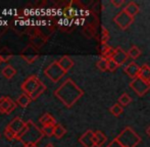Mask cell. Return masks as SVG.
Returning <instances> with one entry per match:
<instances>
[{"label": "cell", "mask_w": 150, "mask_h": 147, "mask_svg": "<svg viewBox=\"0 0 150 147\" xmlns=\"http://www.w3.org/2000/svg\"><path fill=\"white\" fill-rule=\"evenodd\" d=\"M42 132H43L44 136L51 137L54 134V126H43L42 127Z\"/></svg>", "instance_id": "cell-31"}, {"label": "cell", "mask_w": 150, "mask_h": 147, "mask_svg": "<svg viewBox=\"0 0 150 147\" xmlns=\"http://www.w3.org/2000/svg\"><path fill=\"white\" fill-rule=\"evenodd\" d=\"M107 138L104 134L101 131H96L94 132V142H95V146L96 147H101L105 144Z\"/></svg>", "instance_id": "cell-17"}, {"label": "cell", "mask_w": 150, "mask_h": 147, "mask_svg": "<svg viewBox=\"0 0 150 147\" xmlns=\"http://www.w3.org/2000/svg\"><path fill=\"white\" fill-rule=\"evenodd\" d=\"M31 101H32V99L30 96L26 93H23L22 95L18 96V100H16V104H18L21 107H27V106L31 103Z\"/></svg>", "instance_id": "cell-20"}, {"label": "cell", "mask_w": 150, "mask_h": 147, "mask_svg": "<svg viewBox=\"0 0 150 147\" xmlns=\"http://www.w3.org/2000/svg\"><path fill=\"white\" fill-rule=\"evenodd\" d=\"M45 147H55V146H54V145H53V144H52V143H48L47 145H46Z\"/></svg>", "instance_id": "cell-37"}, {"label": "cell", "mask_w": 150, "mask_h": 147, "mask_svg": "<svg viewBox=\"0 0 150 147\" xmlns=\"http://www.w3.org/2000/svg\"><path fill=\"white\" fill-rule=\"evenodd\" d=\"M44 43H45V38L42 36L41 34H39V33L35 37L32 38V45L35 48H40Z\"/></svg>", "instance_id": "cell-22"}, {"label": "cell", "mask_w": 150, "mask_h": 147, "mask_svg": "<svg viewBox=\"0 0 150 147\" xmlns=\"http://www.w3.org/2000/svg\"><path fill=\"white\" fill-rule=\"evenodd\" d=\"M26 124H27V122H24L20 117H16L8 124L7 127H9L12 131H14L16 134H18L25 127H26Z\"/></svg>", "instance_id": "cell-13"}, {"label": "cell", "mask_w": 150, "mask_h": 147, "mask_svg": "<svg viewBox=\"0 0 150 147\" xmlns=\"http://www.w3.org/2000/svg\"><path fill=\"white\" fill-rule=\"evenodd\" d=\"M139 78H141V79L146 82V83L150 84V66L148 64H144L143 66H141Z\"/></svg>", "instance_id": "cell-19"}, {"label": "cell", "mask_w": 150, "mask_h": 147, "mask_svg": "<svg viewBox=\"0 0 150 147\" xmlns=\"http://www.w3.org/2000/svg\"><path fill=\"white\" fill-rule=\"evenodd\" d=\"M2 61H3V59H2V57H1V56H0V64H1Z\"/></svg>", "instance_id": "cell-39"}, {"label": "cell", "mask_w": 150, "mask_h": 147, "mask_svg": "<svg viewBox=\"0 0 150 147\" xmlns=\"http://www.w3.org/2000/svg\"><path fill=\"white\" fill-rule=\"evenodd\" d=\"M6 52H8L7 49H4V50H2V52H0V56L2 57L3 61H4V60H8L10 57H11V54H10V53L6 54Z\"/></svg>", "instance_id": "cell-33"}, {"label": "cell", "mask_w": 150, "mask_h": 147, "mask_svg": "<svg viewBox=\"0 0 150 147\" xmlns=\"http://www.w3.org/2000/svg\"><path fill=\"white\" fill-rule=\"evenodd\" d=\"M146 134H147V135H148L149 137H150V126H149V127L146 129Z\"/></svg>", "instance_id": "cell-36"}, {"label": "cell", "mask_w": 150, "mask_h": 147, "mask_svg": "<svg viewBox=\"0 0 150 147\" xmlns=\"http://www.w3.org/2000/svg\"><path fill=\"white\" fill-rule=\"evenodd\" d=\"M109 111H110L111 114L115 115V117H120L122 113V111H124V108H122V106L120 105V103H115L109 108Z\"/></svg>", "instance_id": "cell-25"}, {"label": "cell", "mask_w": 150, "mask_h": 147, "mask_svg": "<svg viewBox=\"0 0 150 147\" xmlns=\"http://www.w3.org/2000/svg\"><path fill=\"white\" fill-rule=\"evenodd\" d=\"M141 71V66H139L136 62H130L128 66H126L124 68V72L127 74L130 78H132L133 80L139 77V74Z\"/></svg>", "instance_id": "cell-12"}, {"label": "cell", "mask_w": 150, "mask_h": 147, "mask_svg": "<svg viewBox=\"0 0 150 147\" xmlns=\"http://www.w3.org/2000/svg\"><path fill=\"white\" fill-rule=\"evenodd\" d=\"M16 69L11 66H6L5 68L2 69V75H3L4 78H6L8 80L13 78L16 76Z\"/></svg>", "instance_id": "cell-21"}, {"label": "cell", "mask_w": 150, "mask_h": 147, "mask_svg": "<svg viewBox=\"0 0 150 147\" xmlns=\"http://www.w3.org/2000/svg\"><path fill=\"white\" fill-rule=\"evenodd\" d=\"M65 133H67V130H65V128L63 127L62 125H60V124H57V125L54 127L53 136L56 138V139H60V138H62L63 136L65 135Z\"/></svg>", "instance_id": "cell-23"}, {"label": "cell", "mask_w": 150, "mask_h": 147, "mask_svg": "<svg viewBox=\"0 0 150 147\" xmlns=\"http://www.w3.org/2000/svg\"><path fill=\"white\" fill-rule=\"evenodd\" d=\"M79 142L84 147H96L94 142V132L92 130H87L83 135L80 137Z\"/></svg>", "instance_id": "cell-9"}, {"label": "cell", "mask_w": 150, "mask_h": 147, "mask_svg": "<svg viewBox=\"0 0 150 147\" xmlns=\"http://www.w3.org/2000/svg\"><path fill=\"white\" fill-rule=\"evenodd\" d=\"M130 87L134 90L135 93L138 96H144L150 90V84L146 83L141 78L138 77L136 79L132 80V82L130 83Z\"/></svg>", "instance_id": "cell-7"}, {"label": "cell", "mask_w": 150, "mask_h": 147, "mask_svg": "<svg viewBox=\"0 0 150 147\" xmlns=\"http://www.w3.org/2000/svg\"><path fill=\"white\" fill-rule=\"evenodd\" d=\"M23 147H38L37 145H24Z\"/></svg>", "instance_id": "cell-38"}, {"label": "cell", "mask_w": 150, "mask_h": 147, "mask_svg": "<svg viewBox=\"0 0 150 147\" xmlns=\"http://www.w3.org/2000/svg\"><path fill=\"white\" fill-rule=\"evenodd\" d=\"M107 147H124V146L120 144V142L117 139V138H115V139H113L112 141L108 144V146Z\"/></svg>", "instance_id": "cell-34"}, {"label": "cell", "mask_w": 150, "mask_h": 147, "mask_svg": "<svg viewBox=\"0 0 150 147\" xmlns=\"http://www.w3.org/2000/svg\"><path fill=\"white\" fill-rule=\"evenodd\" d=\"M131 102H132V98H131V96L128 93L122 94L120 97L119 98V103L122 106H128Z\"/></svg>", "instance_id": "cell-27"}, {"label": "cell", "mask_w": 150, "mask_h": 147, "mask_svg": "<svg viewBox=\"0 0 150 147\" xmlns=\"http://www.w3.org/2000/svg\"><path fill=\"white\" fill-rule=\"evenodd\" d=\"M16 108V103L8 96L0 97V113L9 114Z\"/></svg>", "instance_id": "cell-8"}, {"label": "cell", "mask_w": 150, "mask_h": 147, "mask_svg": "<svg viewBox=\"0 0 150 147\" xmlns=\"http://www.w3.org/2000/svg\"><path fill=\"white\" fill-rule=\"evenodd\" d=\"M124 147H136L141 142V137L131 127H126L117 137Z\"/></svg>", "instance_id": "cell-3"}, {"label": "cell", "mask_w": 150, "mask_h": 147, "mask_svg": "<svg viewBox=\"0 0 150 147\" xmlns=\"http://www.w3.org/2000/svg\"><path fill=\"white\" fill-rule=\"evenodd\" d=\"M4 136H5L6 139L9 140V141H11V140H14V139L18 138V134H16L14 131H12L9 127H7V126H6V128L4 129Z\"/></svg>", "instance_id": "cell-29"}, {"label": "cell", "mask_w": 150, "mask_h": 147, "mask_svg": "<svg viewBox=\"0 0 150 147\" xmlns=\"http://www.w3.org/2000/svg\"><path fill=\"white\" fill-rule=\"evenodd\" d=\"M113 22H115L122 30H127V29L130 28L131 25L134 23V18L129 16V14L122 9V11L119 12V13L113 18Z\"/></svg>", "instance_id": "cell-6"}, {"label": "cell", "mask_w": 150, "mask_h": 147, "mask_svg": "<svg viewBox=\"0 0 150 147\" xmlns=\"http://www.w3.org/2000/svg\"><path fill=\"white\" fill-rule=\"evenodd\" d=\"M39 122L42 124V127H43V126H54V127H55V126L57 125L55 119L48 112L44 113V114L40 117Z\"/></svg>", "instance_id": "cell-15"}, {"label": "cell", "mask_w": 150, "mask_h": 147, "mask_svg": "<svg viewBox=\"0 0 150 147\" xmlns=\"http://www.w3.org/2000/svg\"><path fill=\"white\" fill-rule=\"evenodd\" d=\"M124 10L129 14V16H131L132 18H134L136 14H138L140 8H139V5L136 3V2L131 1V2H129V3L127 4V6L124 8Z\"/></svg>", "instance_id": "cell-16"}, {"label": "cell", "mask_w": 150, "mask_h": 147, "mask_svg": "<svg viewBox=\"0 0 150 147\" xmlns=\"http://www.w3.org/2000/svg\"><path fill=\"white\" fill-rule=\"evenodd\" d=\"M115 48L111 47V46H108V45H102V49H101V54L102 56L101 57H104L106 59H111L115 54Z\"/></svg>", "instance_id": "cell-18"}, {"label": "cell", "mask_w": 150, "mask_h": 147, "mask_svg": "<svg viewBox=\"0 0 150 147\" xmlns=\"http://www.w3.org/2000/svg\"><path fill=\"white\" fill-rule=\"evenodd\" d=\"M41 84H42L41 80H40L37 76L34 75V76L29 77L28 79L25 80V82L22 84L21 87H22L24 93L28 94V95L30 96L31 94H33L34 92L36 91V89H37Z\"/></svg>", "instance_id": "cell-5"}, {"label": "cell", "mask_w": 150, "mask_h": 147, "mask_svg": "<svg viewBox=\"0 0 150 147\" xmlns=\"http://www.w3.org/2000/svg\"><path fill=\"white\" fill-rule=\"evenodd\" d=\"M57 61H58V64H59V66H61V69H62L65 73H67L74 66L73 59L67 55L62 56V57H61L59 60H57Z\"/></svg>", "instance_id": "cell-14"}, {"label": "cell", "mask_w": 150, "mask_h": 147, "mask_svg": "<svg viewBox=\"0 0 150 147\" xmlns=\"http://www.w3.org/2000/svg\"><path fill=\"white\" fill-rule=\"evenodd\" d=\"M22 57L26 60L29 64L34 62V60L37 59L38 57V52H37V48H35L33 45H30L28 47L25 48L24 52L22 53Z\"/></svg>", "instance_id": "cell-10"}, {"label": "cell", "mask_w": 150, "mask_h": 147, "mask_svg": "<svg viewBox=\"0 0 150 147\" xmlns=\"http://www.w3.org/2000/svg\"><path fill=\"white\" fill-rule=\"evenodd\" d=\"M44 134L42 129L36 126L33 121H28L26 124V127L18 134V138L20 142H22L24 145H37V143L43 138Z\"/></svg>", "instance_id": "cell-2"}, {"label": "cell", "mask_w": 150, "mask_h": 147, "mask_svg": "<svg viewBox=\"0 0 150 147\" xmlns=\"http://www.w3.org/2000/svg\"><path fill=\"white\" fill-rule=\"evenodd\" d=\"M45 76L53 83H57L59 80H61L63 78V76L65 75L64 71L61 69V66H59L58 61H53L45 69L44 71Z\"/></svg>", "instance_id": "cell-4"}, {"label": "cell", "mask_w": 150, "mask_h": 147, "mask_svg": "<svg viewBox=\"0 0 150 147\" xmlns=\"http://www.w3.org/2000/svg\"><path fill=\"white\" fill-rule=\"evenodd\" d=\"M96 66H97V69L100 70L101 72L108 71V68H107V66H108V59H106V58H104V57H101L100 59L97 61Z\"/></svg>", "instance_id": "cell-26"}, {"label": "cell", "mask_w": 150, "mask_h": 147, "mask_svg": "<svg viewBox=\"0 0 150 147\" xmlns=\"http://www.w3.org/2000/svg\"><path fill=\"white\" fill-rule=\"evenodd\" d=\"M128 58H129L128 52L125 51L122 48L117 47V48H115V54H113V56H112V58H111V59H112L115 62H117V64H119V66H120L127 61V59H128Z\"/></svg>", "instance_id": "cell-11"}, {"label": "cell", "mask_w": 150, "mask_h": 147, "mask_svg": "<svg viewBox=\"0 0 150 147\" xmlns=\"http://www.w3.org/2000/svg\"><path fill=\"white\" fill-rule=\"evenodd\" d=\"M109 32L108 30H107L106 28H104V27H102V35H101V44L102 45H107V43H108L109 41Z\"/></svg>", "instance_id": "cell-30"}, {"label": "cell", "mask_w": 150, "mask_h": 147, "mask_svg": "<svg viewBox=\"0 0 150 147\" xmlns=\"http://www.w3.org/2000/svg\"><path fill=\"white\" fill-rule=\"evenodd\" d=\"M111 3H112L117 8H119L125 3V1L124 0H111Z\"/></svg>", "instance_id": "cell-35"}, {"label": "cell", "mask_w": 150, "mask_h": 147, "mask_svg": "<svg viewBox=\"0 0 150 147\" xmlns=\"http://www.w3.org/2000/svg\"><path fill=\"white\" fill-rule=\"evenodd\" d=\"M46 90V86H45V84L44 83H42L41 85L39 86V87L36 89V91L34 92L33 94H31L30 95V97H31V99L32 100H36L37 98H39V96L41 95L42 93H43L44 91Z\"/></svg>", "instance_id": "cell-28"}, {"label": "cell", "mask_w": 150, "mask_h": 147, "mask_svg": "<svg viewBox=\"0 0 150 147\" xmlns=\"http://www.w3.org/2000/svg\"><path fill=\"white\" fill-rule=\"evenodd\" d=\"M107 68H108L109 72H115V71L119 68V64L113 61L112 59H108V66H107Z\"/></svg>", "instance_id": "cell-32"}, {"label": "cell", "mask_w": 150, "mask_h": 147, "mask_svg": "<svg viewBox=\"0 0 150 147\" xmlns=\"http://www.w3.org/2000/svg\"><path fill=\"white\" fill-rule=\"evenodd\" d=\"M54 95L69 108L84 95V91L71 79H67L54 91Z\"/></svg>", "instance_id": "cell-1"}, {"label": "cell", "mask_w": 150, "mask_h": 147, "mask_svg": "<svg viewBox=\"0 0 150 147\" xmlns=\"http://www.w3.org/2000/svg\"><path fill=\"white\" fill-rule=\"evenodd\" d=\"M129 57H131L132 59H137L139 56L141 55V50L139 49V47L137 46H132L128 51Z\"/></svg>", "instance_id": "cell-24"}]
</instances>
